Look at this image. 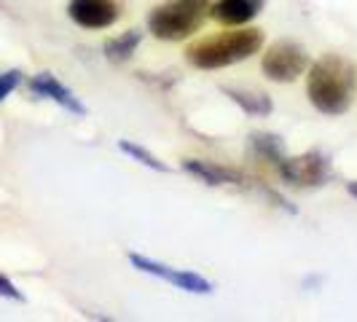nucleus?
Returning a JSON list of instances; mask_svg holds the SVG:
<instances>
[{
	"label": "nucleus",
	"mask_w": 357,
	"mask_h": 322,
	"mask_svg": "<svg viewBox=\"0 0 357 322\" xmlns=\"http://www.w3.org/2000/svg\"><path fill=\"white\" fill-rule=\"evenodd\" d=\"M347 194L357 199V180H352V183H347Z\"/></svg>",
	"instance_id": "obj_17"
},
{
	"label": "nucleus",
	"mask_w": 357,
	"mask_h": 322,
	"mask_svg": "<svg viewBox=\"0 0 357 322\" xmlns=\"http://www.w3.org/2000/svg\"><path fill=\"white\" fill-rule=\"evenodd\" d=\"M68 17L86 30H105L116 24L121 17V3L119 0H70Z\"/></svg>",
	"instance_id": "obj_7"
},
{
	"label": "nucleus",
	"mask_w": 357,
	"mask_h": 322,
	"mask_svg": "<svg viewBox=\"0 0 357 322\" xmlns=\"http://www.w3.org/2000/svg\"><path fill=\"white\" fill-rule=\"evenodd\" d=\"M213 0H164L148 14V33L156 40H185L204 24Z\"/></svg>",
	"instance_id": "obj_3"
},
{
	"label": "nucleus",
	"mask_w": 357,
	"mask_h": 322,
	"mask_svg": "<svg viewBox=\"0 0 357 322\" xmlns=\"http://www.w3.org/2000/svg\"><path fill=\"white\" fill-rule=\"evenodd\" d=\"M261 46H264V33L258 27L226 30V33H218V36L194 40L185 49V59L197 70H220V68H231V65L250 59L252 54L261 52Z\"/></svg>",
	"instance_id": "obj_2"
},
{
	"label": "nucleus",
	"mask_w": 357,
	"mask_h": 322,
	"mask_svg": "<svg viewBox=\"0 0 357 322\" xmlns=\"http://www.w3.org/2000/svg\"><path fill=\"white\" fill-rule=\"evenodd\" d=\"M0 298H8V301H19V304L24 301V296L19 293V287L14 285V282H11L8 277H3V274H0Z\"/></svg>",
	"instance_id": "obj_16"
},
{
	"label": "nucleus",
	"mask_w": 357,
	"mask_h": 322,
	"mask_svg": "<svg viewBox=\"0 0 357 322\" xmlns=\"http://www.w3.org/2000/svg\"><path fill=\"white\" fill-rule=\"evenodd\" d=\"M143 43V33L140 30H126V33H121V36L110 38V40H105V59L107 62H113V65H124V62H129L132 56H135V52H137V46Z\"/></svg>",
	"instance_id": "obj_11"
},
{
	"label": "nucleus",
	"mask_w": 357,
	"mask_h": 322,
	"mask_svg": "<svg viewBox=\"0 0 357 322\" xmlns=\"http://www.w3.org/2000/svg\"><path fill=\"white\" fill-rule=\"evenodd\" d=\"M277 172L282 183L293 188H320L333 178L331 159L322 151H306L298 156H282L277 161Z\"/></svg>",
	"instance_id": "obj_4"
},
{
	"label": "nucleus",
	"mask_w": 357,
	"mask_h": 322,
	"mask_svg": "<svg viewBox=\"0 0 357 322\" xmlns=\"http://www.w3.org/2000/svg\"><path fill=\"white\" fill-rule=\"evenodd\" d=\"M266 0H215L210 6V14L215 22L226 27H242L261 14Z\"/></svg>",
	"instance_id": "obj_10"
},
{
	"label": "nucleus",
	"mask_w": 357,
	"mask_h": 322,
	"mask_svg": "<svg viewBox=\"0 0 357 322\" xmlns=\"http://www.w3.org/2000/svg\"><path fill=\"white\" fill-rule=\"evenodd\" d=\"M264 75L274 84H293L309 70V54L296 40H277L271 43L261 59Z\"/></svg>",
	"instance_id": "obj_5"
},
{
	"label": "nucleus",
	"mask_w": 357,
	"mask_h": 322,
	"mask_svg": "<svg viewBox=\"0 0 357 322\" xmlns=\"http://www.w3.org/2000/svg\"><path fill=\"white\" fill-rule=\"evenodd\" d=\"M223 94L242 107L248 116H268L274 110V102L271 97H266L264 91H245V89H223Z\"/></svg>",
	"instance_id": "obj_12"
},
{
	"label": "nucleus",
	"mask_w": 357,
	"mask_h": 322,
	"mask_svg": "<svg viewBox=\"0 0 357 322\" xmlns=\"http://www.w3.org/2000/svg\"><path fill=\"white\" fill-rule=\"evenodd\" d=\"M119 151L126 153V156H132L137 164H143V167H148V169H153V172H169V167H167L164 161L156 159L151 151H145L143 145L129 143V140H119Z\"/></svg>",
	"instance_id": "obj_14"
},
{
	"label": "nucleus",
	"mask_w": 357,
	"mask_h": 322,
	"mask_svg": "<svg viewBox=\"0 0 357 322\" xmlns=\"http://www.w3.org/2000/svg\"><path fill=\"white\" fill-rule=\"evenodd\" d=\"M129 263L137 268V271L151 274V277H159V279L169 282V285H175L178 290H185V293L207 296V293H213V290H215L213 282H210L207 277L197 274V271H188V268H175V266H169V263L153 261V258H148V255H140V252H129Z\"/></svg>",
	"instance_id": "obj_6"
},
{
	"label": "nucleus",
	"mask_w": 357,
	"mask_h": 322,
	"mask_svg": "<svg viewBox=\"0 0 357 322\" xmlns=\"http://www.w3.org/2000/svg\"><path fill=\"white\" fill-rule=\"evenodd\" d=\"M30 91L38 94V97H46V100L56 102V105L65 107L73 116H86V113H89L86 105H84L56 75H52V72H38V75H33V78H30Z\"/></svg>",
	"instance_id": "obj_8"
},
{
	"label": "nucleus",
	"mask_w": 357,
	"mask_h": 322,
	"mask_svg": "<svg viewBox=\"0 0 357 322\" xmlns=\"http://www.w3.org/2000/svg\"><path fill=\"white\" fill-rule=\"evenodd\" d=\"M183 169L188 175H194L197 180H202V183H207V185H248V178L239 169L215 164V161L185 159L183 161Z\"/></svg>",
	"instance_id": "obj_9"
},
{
	"label": "nucleus",
	"mask_w": 357,
	"mask_h": 322,
	"mask_svg": "<svg viewBox=\"0 0 357 322\" xmlns=\"http://www.w3.org/2000/svg\"><path fill=\"white\" fill-rule=\"evenodd\" d=\"M250 145L261 159L271 161L274 167H277V161L285 156V143H282L277 135H252Z\"/></svg>",
	"instance_id": "obj_13"
},
{
	"label": "nucleus",
	"mask_w": 357,
	"mask_h": 322,
	"mask_svg": "<svg viewBox=\"0 0 357 322\" xmlns=\"http://www.w3.org/2000/svg\"><path fill=\"white\" fill-rule=\"evenodd\" d=\"M357 91V68L339 54H325L309 65L306 94L322 116H344Z\"/></svg>",
	"instance_id": "obj_1"
},
{
	"label": "nucleus",
	"mask_w": 357,
	"mask_h": 322,
	"mask_svg": "<svg viewBox=\"0 0 357 322\" xmlns=\"http://www.w3.org/2000/svg\"><path fill=\"white\" fill-rule=\"evenodd\" d=\"M22 84V70H6L0 72V102Z\"/></svg>",
	"instance_id": "obj_15"
}]
</instances>
